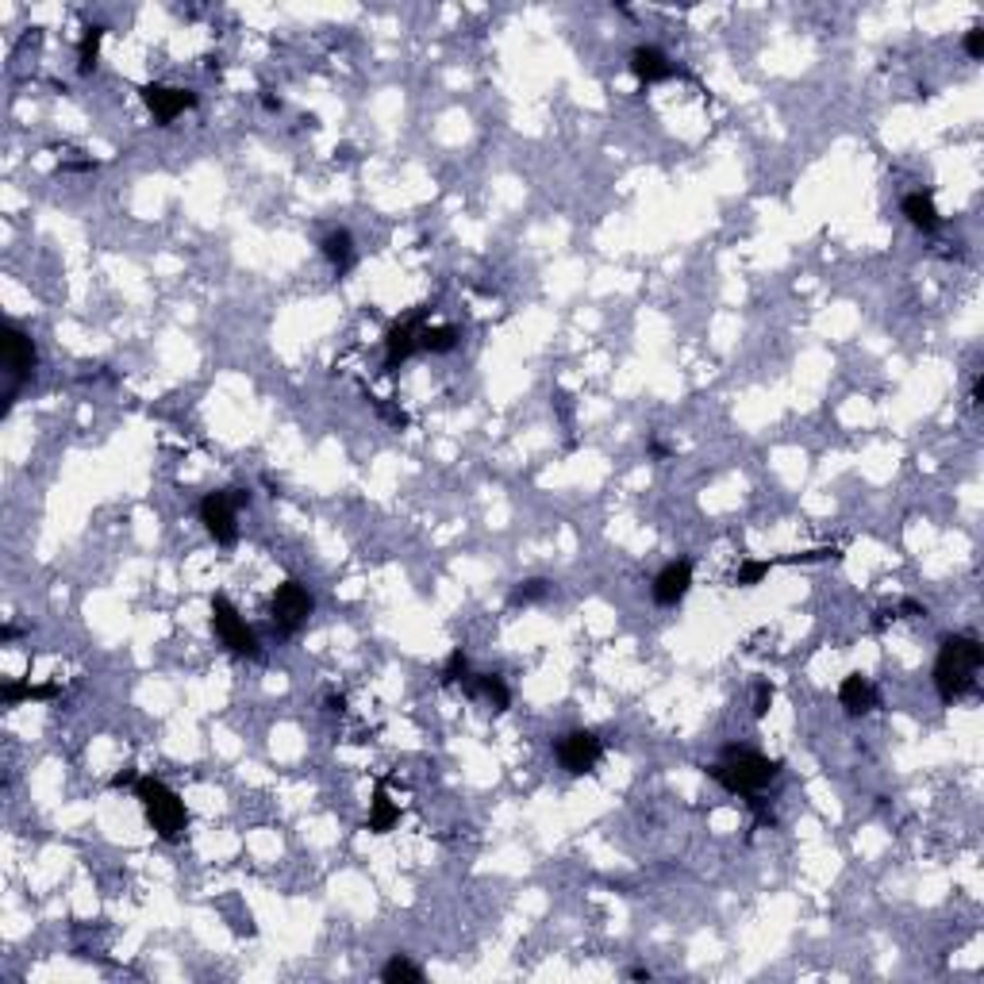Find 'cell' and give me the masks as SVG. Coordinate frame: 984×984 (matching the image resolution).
Masks as SVG:
<instances>
[{"instance_id":"obj_8","label":"cell","mask_w":984,"mask_h":984,"mask_svg":"<svg viewBox=\"0 0 984 984\" xmlns=\"http://www.w3.org/2000/svg\"><path fill=\"white\" fill-rule=\"evenodd\" d=\"M554 750H558L562 769L573 773V777L592 773L600 765V758H604V742H600V735H592V731H566V735L558 738Z\"/></svg>"},{"instance_id":"obj_7","label":"cell","mask_w":984,"mask_h":984,"mask_svg":"<svg viewBox=\"0 0 984 984\" xmlns=\"http://www.w3.org/2000/svg\"><path fill=\"white\" fill-rule=\"evenodd\" d=\"M0 350H4V369H8V400L16 396V389L24 385L27 377L35 373V362H39V350L31 343V335H27L24 327H16V323H8L4 327V339H0Z\"/></svg>"},{"instance_id":"obj_21","label":"cell","mask_w":984,"mask_h":984,"mask_svg":"<svg viewBox=\"0 0 984 984\" xmlns=\"http://www.w3.org/2000/svg\"><path fill=\"white\" fill-rule=\"evenodd\" d=\"M100 39H104V27H85V35H81V47H77V70H81V74L97 70Z\"/></svg>"},{"instance_id":"obj_26","label":"cell","mask_w":984,"mask_h":984,"mask_svg":"<svg viewBox=\"0 0 984 984\" xmlns=\"http://www.w3.org/2000/svg\"><path fill=\"white\" fill-rule=\"evenodd\" d=\"M769 704H773V689H769V681H758V689H754V719H765Z\"/></svg>"},{"instance_id":"obj_1","label":"cell","mask_w":984,"mask_h":984,"mask_svg":"<svg viewBox=\"0 0 984 984\" xmlns=\"http://www.w3.org/2000/svg\"><path fill=\"white\" fill-rule=\"evenodd\" d=\"M984 665V646L973 635H946L938 642L935 658V689L942 704H954L977 685V673Z\"/></svg>"},{"instance_id":"obj_2","label":"cell","mask_w":984,"mask_h":984,"mask_svg":"<svg viewBox=\"0 0 984 984\" xmlns=\"http://www.w3.org/2000/svg\"><path fill=\"white\" fill-rule=\"evenodd\" d=\"M712 777L715 785H723L727 792H738V796H758L765 785L777 781L781 773V762L765 758L758 750H746V746H727L719 754V762H712L704 769Z\"/></svg>"},{"instance_id":"obj_24","label":"cell","mask_w":984,"mask_h":984,"mask_svg":"<svg viewBox=\"0 0 984 984\" xmlns=\"http://www.w3.org/2000/svg\"><path fill=\"white\" fill-rule=\"evenodd\" d=\"M466 677H469L466 654H462V650H454V654L446 658V665H443V685H462Z\"/></svg>"},{"instance_id":"obj_9","label":"cell","mask_w":984,"mask_h":984,"mask_svg":"<svg viewBox=\"0 0 984 984\" xmlns=\"http://www.w3.org/2000/svg\"><path fill=\"white\" fill-rule=\"evenodd\" d=\"M139 97L150 108V116H154L158 127H170L177 116H185L189 108H197V93L193 89H173V85H143Z\"/></svg>"},{"instance_id":"obj_20","label":"cell","mask_w":984,"mask_h":984,"mask_svg":"<svg viewBox=\"0 0 984 984\" xmlns=\"http://www.w3.org/2000/svg\"><path fill=\"white\" fill-rule=\"evenodd\" d=\"M381 981L385 984H400V981L423 984V969H419L416 961L404 958V954H393V958L385 961V969H381Z\"/></svg>"},{"instance_id":"obj_4","label":"cell","mask_w":984,"mask_h":984,"mask_svg":"<svg viewBox=\"0 0 984 984\" xmlns=\"http://www.w3.org/2000/svg\"><path fill=\"white\" fill-rule=\"evenodd\" d=\"M250 504L246 489H220L200 500V523L216 539V546H235L239 542V512Z\"/></svg>"},{"instance_id":"obj_13","label":"cell","mask_w":984,"mask_h":984,"mask_svg":"<svg viewBox=\"0 0 984 984\" xmlns=\"http://www.w3.org/2000/svg\"><path fill=\"white\" fill-rule=\"evenodd\" d=\"M320 250H323V258L331 262V270L339 273V277H346V273L354 270V262H358V250H354V235L350 231H327L320 239Z\"/></svg>"},{"instance_id":"obj_5","label":"cell","mask_w":984,"mask_h":984,"mask_svg":"<svg viewBox=\"0 0 984 984\" xmlns=\"http://www.w3.org/2000/svg\"><path fill=\"white\" fill-rule=\"evenodd\" d=\"M212 631H216V639H220L231 654H239V658H258V654H262L258 635L246 627V619L239 615V608H235L223 592L212 596Z\"/></svg>"},{"instance_id":"obj_22","label":"cell","mask_w":984,"mask_h":984,"mask_svg":"<svg viewBox=\"0 0 984 984\" xmlns=\"http://www.w3.org/2000/svg\"><path fill=\"white\" fill-rule=\"evenodd\" d=\"M4 704L12 708V704H20V700H50V696H58V685H16V681H8L4 689Z\"/></svg>"},{"instance_id":"obj_23","label":"cell","mask_w":984,"mask_h":984,"mask_svg":"<svg viewBox=\"0 0 984 984\" xmlns=\"http://www.w3.org/2000/svg\"><path fill=\"white\" fill-rule=\"evenodd\" d=\"M769 569H773V562H742L735 573V585L738 589H754V585H762L769 577Z\"/></svg>"},{"instance_id":"obj_16","label":"cell","mask_w":984,"mask_h":984,"mask_svg":"<svg viewBox=\"0 0 984 984\" xmlns=\"http://www.w3.org/2000/svg\"><path fill=\"white\" fill-rule=\"evenodd\" d=\"M904 216H908L911 227H915V231H923V235L938 231V223H942V216H938L935 197H931V193H908V197H904Z\"/></svg>"},{"instance_id":"obj_6","label":"cell","mask_w":984,"mask_h":984,"mask_svg":"<svg viewBox=\"0 0 984 984\" xmlns=\"http://www.w3.org/2000/svg\"><path fill=\"white\" fill-rule=\"evenodd\" d=\"M316 612V600H312V592L304 589L300 581H281L277 589H273V600H270V615L273 623H277V631L281 635H296L308 619Z\"/></svg>"},{"instance_id":"obj_27","label":"cell","mask_w":984,"mask_h":984,"mask_svg":"<svg viewBox=\"0 0 984 984\" xmlns=\"http://www.w3.org/2000/svg\"><path fill=\"white\" fill-rule=\"evenodd\" d=\"M377 412L389 419L393 427H404V423H408V416H404V412H396V408H389V404H377Z\"/></svg>"},{"instance_id":"obj_19","label":"cell","mask_w":984,"mask_h":984,"mask_svg":"<svg viewBox=\"0 0 984 984\" xmlns=\"http://www.w3.org/2000/svg\"><path fill=\"white\" fill-rule=\"evenodd\" d=\"M554 592V585L546 581V577H531V581H519L516 589H512V596H508V604L512 608H527V604H542L546 596Z\"/></svg>"},{"instance_id":"obj_14","label":"cell","mask_w":984,"mask_h":984,"mask_svg":"<svg viewBox=\"0 0 984 984\" xmlns=\"http://www.w3.org/2000/svg\"><path fill=\"white\" fill-rule=\"evenodd\" d=\"M462 685H466L469 696L485 700L492 712H508V704H512V692H508V685L496 673H469Z\"/></svg>"},{"instance_id":"obj_10","label":"cell","mask_w":984,"mask_h":984,"mask_svg":"<svg viewBox=\"0 0 984 984\" xmlns=\"http://www.w3.org/2000/svg\"><path fill=\"white\" fill-rule=\"evenodd\" d=\"M427 327V312H416L408 320H396L389 331H385V373H396L400 362H408L412 354L419 350V335Z\"/></svg>"},{"instance_id":"obj_25","label":"cell","mask_w":984,"mask_h":984,"mask_svg":"<svg viewBox=\"0 0 984 984\" xmlns=\"http://www.w3.org/2000/svg\"><path fill=\"white\" fill-rule=\"evenodd\" d=\"M961 47H965L969 58H984V27H969L965 39H961Z\"/></svg>"},{"instance_id":"obj_11","label":"cell","mask_w":984,"mask_h":984,"mask_svg":"<svg viewBox=\"0 0 984 984\" xmlns=\"http://www.w3.org/2000/svg\"><path fill=\"white\" fill-rule=\"evenodd\" d=\"M692 589V562L689 558H677V562H669V566L654 577V604H662V608H677Z\"/></svg>"},{"instance_id":"obj_28","label":"cell","mask_w":984,"mask_h":984,"mask_svg":"<svg viewBox=\"0 0 984 984\" xmlns=\"http://www.w3.org/2000/svg\"><path fill=\"white\" fill-rule=\"evenodd\" d=\"M973 404H984V377L973 381Z\"/></svg>"},{"instance_id":"obj_18","label":"cell","mask_w":984,"mask_h":984,"mask_svg":"<svg viewBox=\"0 0 984 984\" xmlns=\"http://www.w3.org/2000/svg\"><path fill=\"white\" fill-rule=\"evenodd\" d=\"M458 339H462V331L450 327V323H443V327H423L419 350H427V354H450L458 346Z\"/></svg>"},{"instance_id":"obj_3","label":"cell","mask_w":984,"mask_h":984,"mask_svg":"<svg viewBox=\"0 0 984 984\" xmlns=\"http://www.w3.org/2000/svg\"><path fill=\"white\" fill-rule=\"evenodd\" d=\"M135 800L143 804V815L162 842H181L189 831V808L185 800L158 777H139L135 781Z\"/></svg>"},{"instance_id":"obj_12","label":"cell","mask_w":984,"mask_h":984,"mask_svg":"<svg viewBox=\"0 0 984 984\" xmlns=\"http://www.w3.org/2000/svg\"><path fill=\"white\" fill-rule=\"evenodd\" d=\"M631 74L639 77L642 85H658L677 74V66L669 62V54L658 47H635L631 50Z\"/></svg>"},{"instance_id":"obj_15","label":"cell","mask_w":984,"mask_h":984,"mask_svg":"<svg viewBox=\"0 0 984 984\" xmlns=\"http://www.w3.org/2000/svg\"><path fill=\"white\" fill-rule=\"evenodd\" d=\"M838 704H842L850 715H869L877 708V689H873L861 673H850V677L838 685Z\"/></svg>"},{"instance_id":"obj_17","label":"cell","mask_w":984,"mask_h":984,"mask_svg":"<svg viewBox=\"0 0 984 984\" xmlns=\"http://www.w3.org/2000/svg\"><path fill=\"white\" fill-rule=\"evenodd\" d=\"M396 823H400V808L389 800V792L377 785V792H373V804H369V823L366 827L373 831V835H389Z\"/></svg>"}]
</instances>
